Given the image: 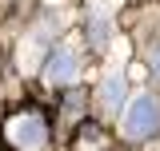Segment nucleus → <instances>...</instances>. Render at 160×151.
Here are the masks:
<instances>
[{"instance_id": "1", "label": "nucleus", "mask_w": 160, "mask_h": 151, "mask_svg": "<svg viewBox=\"0 0 160 151\" xmlns=\"http://www.w3.org/2000/svg\"><path fill=\"white\" fill-rule=\"evenodd\" d=\"M120 127H124L128 139H144V135H152V131L160 127V103H156V99H148V95L132 99L128 112H124V119H120Z\"/></svg>"}, {"instance_id": "2", "label": "nucleus", "mask_w": 160, "mask_h": 151, "mask_svg": "<svg viewBox=\"0 0 160 151\" xmlns=\"http://www.w3.org/2000/svg\"><path fill=\"white\" fill-rule=\"evenodd\" d=\"M8 135H12V143L16 147H28V151H36L44 147V139H48V131H44V119L40 115H16L12 123H8Z\"/></svg>"}, {"instance_id": "3", "label": "nucleus", "mask_w": 160, "mask_h": 151, "mask_svg": "<svg viewBox=\"0 0 160 151\" xmlns=\"http://www.w3.org/2000/svg\"><path fill=\"white\" fill-rule=\"evenodd\" d=\"M44 76H48V84H72L76 80V56H72V48H56Z\"/></svg>"}, {"instance_id": "4", "label": "nucleus", "mask_w": 160, "mask_h": 151, "mask_svg": "<svg viewBox=\"0 0 160 151\" xmlns=\"http://www.w3.org/2000/svg\"><path fill=\"white\" fill-rule=\"evenodd\" d=\"M100 99H104V108H108V112H116V108H120V99H124V76H120V72H112L108 80H104Z\"/></svg>"}, {"instance_id": "5", "label": "nucleus", "mask_w": 160, "mask_h": 151, "mask_svg": "<svg viewBox=\"0 0 160 151\" xmlns=\"http://www.w3.org/2000/svg\"><path fill=\"white\" fill-rule=\"evenodd\" d=\"M88 40H92L96 48H104V44H108V20H104V16H96V20H92V28H88Z\"/></svg>"}, {"instance_id": "6", "label": "nucleus", "mask_w": 160, "mask_h": 151, "mask_svg": "<svg viewBox=\"0 0 160 151\" xmlns=\"http://www.w3.org/2000/svg\"><path fill=\"white\" fill-rule=\"evenodd\" d=\"M152 68H156V76H160V48H156V56H152Z\"/></svg>"}]
</instances>
